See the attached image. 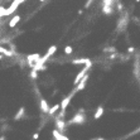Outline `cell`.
Segmentation results:
<instances>
[{
    "label": "cell",
    "mask_w": 140,
    "mask_h": 140,
    "mask_svg": "<svg viewBox=\"0 0 140 140\" xmlns=\"http://www.w3.org/2000/svg\"><path fill=\"white\" fill-rule=\"evenodd\" d=\"M93 1H95V0H87V1H86V4H85V8H86V9H88V8L91 7V4L93 3Z\"/></svg>",
    "instance_id": "19"
},
{
    "label": "cell",
    "mask_w": 140,
    "mask_h": 140,
    "mask_svg": "<svg viewBox=\"0 0 140 140\" xmlns=\"http://www.w3.org/2000/svg\"><path fill=\"white\" fill-rule=\"evenodd\" d=\"M56 130H58L59 133L62 134L64 130H66V122L63 119H56Z\"/></svg>",
    "instance_id": "7"
},
{
    "label": "cell",
    "mask_w": 140,
    "mask_h": 140,
    "mask_svg": "<svg viewBox=\"0 0 140 140\" xmlns=\"http://www.w3.org/2000/svg\"><path fill=\"white\" fill-rule=\"evenodd\" d=\"M88 78H90V75H88V73H86V75H85V77L82 78V80H81L76 86H75V91L78 92V91H81V90H83L85 87H86V83H87Z\"/></svg>",
    "instance_id": "4"
},
{
    "label": "cell",
    "mask_w": 140,
    "mask_h": 140,
    "mask_svg": "<svg viewBox=\"0 0 140 140\" xmlns=\"http://www.w3.org/2000/svg\"><path fill=\"white\" fill-rule=\"evenodd\" d=\"M39 58H41V56H39L38 53H33V54L27 56V63H28V66L30 67V68H33V66L38 62V59H39Z\"/></svg>",
    "instance_id": "5"
},
{
    "label": "cell",
    "mask_w": 140,
    "mask_h": 140,
    "mask_svg": "<svg viewBox=\"0 0 140 140\" xmlns=\"http://www.w3.org/2000/svg\"><path fill=\"white\" fill-rule=\"evenodd\" d=\"M39 1H46V0H39Z\"/></svg>",
    "instance_id": "27"
},
{
    "label": "cell",
    "mask_w": 140,
    "mask_h": 140,
    "mask_svg": "<svg viewBox=\"0 0 140 140\" xmlns=\"http://www.w3.org/2000/svg\"><path fill=\"white\" fill-rule=\"evenodd\" d=\"M5 9L7 8L3 7V5H0V18H3V16H5Z\"/></svg>",
    "instance_id": "18"
},
{
    "label": "cell",
    "mask_w": 140,
    "mask_h": 140,
    "mask_svg": "<svg viewBox=\"0 0 140 140\" xmlns=\"http://www.w3.org/2000/svg\"><path fill=\"white\" fill-rule=\"evenodd\" d=\"M91 66H92V61H88V62H87L86 64H85V67H83V68H82V70H81L80 72H78V73H77V76H76V78L73 80V85H75V86H76V85H77L78 82H80V81H81V80H82V78L85 77V75H86V73L88 72V70L91 68Z\"/></svg>",
    "instance_id": "1"
},
{
    "label": "cell",
    "mask_w": 140,
    "mask_h": 140,
    "mask_svg": "<svg viewBox=\"0 0 140 140\" xmlns=\"http://www.w3.org/2000/svg\"><path fill=\"white\" fill-rule=\"evenodd\" d=\"M24 1H25V0H18V3H19V4H21V3H24Z\"/></svg>",
    "instance_id": "24"
},
{
    "label": "cell",
    "mask_w": 140,
    "mask_h": 140,
    "mask_svg": "<svg viewBox=\"0 0 140 140\" xmlns=\"http://www.w3.org/2000/svg\"><path fill=\"white\" fill-rule=\"evenodd\" d=\"M32 138H33V140H38V139H39V134H38V133L33 134V136H32Z\"/></svg>",
    "instance_id": "21"
},
{
    "label": "cell",
    "mask_w": 140,
    "mask_h": 140,
    "mask_svg": "<svg viewBox=\"0 0 140 140\" xmlns=\"http://www.w3.org/2000/svg\"><path fill=\"white\" fill-rule=\"evenodd\" d=\"M85 117H86V116L83 115V110H80V111H78L77 114L70 120L68 124H78V125H81V124H83L85 120H86Z\"/></svg>",
    "instance_id": "2"
},
{
    "label": "cell",
    "mask_w": 140,
    "mask_h": 140,
    "mask_svg": "<svg viewBox=\"0 0 140 140\" xmlns=\"http://www.w3.org/2000/svg\"><path fill=\"white\" fill-rule=\"evenodd\" d=\"M57 46H51V47H49L48 48V51H47V53H46V54H48L49 57L51 56H53V54H54V53H56L57 52Z\"/></svg>",
    "instance_id": "14"
},
{
    "label": "cell",
    "mask_w": 140,
    "mask_h": 140,
    "mask_svg": "<svg viewBox=\"0 0 140 140\" xmlns=\"http://www.w3.org/2000/svg\"><path fill=\"white\" fill-rule=\"evenodd\" d=\"M88 61H91V59H88V58H78V59H73L72 63L73 64H86Z\"/></svg>",
    "instance_id": "13"
},
{
    "label": "cell",
    "mask_w": 140,
    "mask_h": 140,
    "mask_svg": "<svg viewBox=\"0 0 140 140\" xmlns=\"http://www.w3.org/2000/svg\"><path fill=\"white\" fill-rule=\"evenodd\" d=\"M135 1H136V3H139V1H140V0H135Z\"/></svg>",
    "instance_id": "26"
},
{
    "label": "cell",
    "mask_w": 140,
    "mask_h": 140,
    "mask_svg": "<svg viewBox=\"0 0 140 140\" xmlns=\"http://www.w3.org/2000/svg\"><path fill=\"white\" fill-rule=\"evenodd\" d=\"M76 93H77V92L73 90V91L71 92V93L68 95V96H67V97H64L62 101H61V104H59V107H61V110H62V111H66V110H67V107H68V105H70L71 100L73 98V96H75Z\"/></svg>",
    "instance_id": "3"
},
{
    "label": "cell",
    "mask_w": 140,
    "mask_h": 140,
    "mask_svg": "<svg viewBox=\"0 0 140 140\" xmlns=\"http://www.w3.org/2000/svg\"><path fill=\"white\" fill-rule=\"evenodd\" d=\"M127 52H129V53H134V52H135V48H134V47H129V48H127Z\"/></svg>",
    "instance_id": "22"
},
{
    "label": "cell",
    "mask_w": 140,
    "mask_h": 140,
    "mask_svg": "<svg viewBox=\"0 0 140 140\" xmlns=\"http://www.w3.org/2000/svg\"><path fill=\"white\" fill-rule=\"evenodd\" d=\"M20 19H21L20 15H14V16L10 19V21H9V28H15L16 24L20 21Z\"/></svg>",
    "instance_id": "9"
},
{
    "label": "cell",
    "mask_w": 140,
    "mask_h": 140,
    "mask_svg": "<svg viewBox=\"0 0 140 140\" xmlns=\"http://www.w3.org/2000/svg\"><path fill=\"white\" fill-rule=\"evenodd\" d=\"M39 107H41V110H42V112H44V114H48L49 111V105L48 102H47V100L46 98H41L39 100Z\"/></svg>",
    "instance_id": "8"
},
{
    "label": "cell",
    "mask_w": 140,
    "mask_h": 140,
    "mask_svg": "<svg viewBox=\"0 0 140 140\" xmlns=\"http://www.w3.org/2000/svg\"><path fill=\"white\" fill-rule=\"evenodd\" d=\"M57 140H70V139H68L66 135H63V134H62V135H61V136H59V138H58Z\"/></svg>",
    "instance_id": "20"
},
{
    "label": "cell",
    "mask_w": 140,
    "mask_h": 140,
    "mask_svg": "<svg viewBox=\"0 0 140 140\" xmlns=\"http://www.w3.org/2000/svg\"><path fill=\"white\" fill-rule=\"evenodd\" d=\"M92 140H105V139H102V138H96V139H92Z\"/></svg>",
    "instance_id": "23"
},
{
    "label": "cell",
    "mask_w": 140,
    "mask_h": 140,
    "mask_svg": "<svg viewBox=\"0 0 140 140\" xmlns=\"http://www.w3.org/2000/svg\"><path fill=\"white\" fill-rule=\"evenodd\" d=\"M19 5H20V4L18 3V0H13V3L9 5V8H7V9H5V16L13 14L15 10L18 9V7H19Z\"/></svg>",
    "instance_id": "6"
},
{
    "label": "cell",
    "mask_w": 140,
    "mask_h": 140,
    "mask_svg": "<svg viewBox=\"0 0 140 140\" xmlns=\"http://www.w3.org/2000/svg\"><path fill=\"white\" fill-rule=\"evenodd\" d=\"M0 140H5V138H1V139H0Z\"/></svg>",
    "instance_id": "25"
},
{
    "label": "cell",
    "mask_w": 140,
    "mask_h": 140,
    "mask_svg": "<svg viewBox=\"0 0 140 140\" xmlns=\"http://www.w3.org/2000/svg\"><path fill=\"white\" fill-rule=\"evenodd\" d=\"M30 77L33 78V80H37V78H38V72L34 70H32L30 71Z\"/></svg>",
    "instance_id": "17"
},
{
    "label": "cell",
    "mask_w": 140,
    "mask_h": 140,
    "mask_svg": "<svg viewBox=\"0 0 140 140\" xmlns=\"http://www.w3.org/2000/svg\"><path fill=\"white\" fill-rule=\"evenodd\" d=\"M72 52H73V47H71V46H66L64 47V54H72Z\"/></svg>",
    "instance_id": "15"
},
{
    "label": "cell",
    "mask_w": 140,
    "mask_h": 140,
    "mask_svg": "<svg viewBox=\"0 0 140 140\" xmlns=\"http://www.w3.org/2000/svg\"><path fill=\"white\" fill-rule=\"evenodd\" d=\"M24 112H25V109L24 107H20L19 110H18V112L15 114V116H14V120H20V119H23V116H24Z\"/></svg>",
    "instance_id": "11"
},
{
    "label": "cell",
    "mask_w": 140,
    "mask_h": 140,
    "mask_svg": "<svg viewBox=\"0 0 140 140\" xmlns=\"http://www.w3.org/2000/svg\"><path fill=\"white\" fill-rule=\"evenodd\" d=\"M58 110H61V107H59V104H56L54 106H52V107H49V111H48V115L49 116H53L54 114H56Z\"/></svg>",
    "instance_id": "12"
},
{
    "label": "cell",
    "mask_w": 140,
    "mask_h": 140,
    "mask_svg": "<svg viewBox=\"0 0 140 140\" xmlns=\"http://www.w3.org/2000/svg\"><path fill=\"white\" fill-rule=\"evenodd\" d=\"M61 135H62V134L59 133L58 130H56V129H54V130L52 131V136L54 138V140H57V139H58V138H59V136H61Z\"/></svg>",
    "instance_id": "16"
},
{
    "label": "cell",
    "mask_w": 140,
    "mask_h": 140,
    "mask_svg": "<svg viewBox=\"0 0 140 140\" xmlns=\"http://www.w3.org/2000/svg\"><path fill=\"white\" fill-rule=\"evenodd\" d=\"M104 112H105L104 106H98L97 109H96V111H95V114H93V119H95V120H98L100 117H102Z\"/></svg>",
    "instance_id": "10"
}]
</instances>
